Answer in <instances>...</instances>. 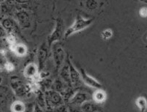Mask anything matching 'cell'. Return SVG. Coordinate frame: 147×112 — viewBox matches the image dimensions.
<instances>
[{"label":"cell","mask_w":147,"mask_h":112,"mask_svg":"<svg viewBox=\"0 0 147 112\" xmlns=\"http://www.w3.org/2000/svg\"><path fill=\"white\" fill-rule=\"evenodd\" d=\"M94 20V17L86 18L80 14H78L76 17L74 22L70 25V27L65 30L64 34V38L67 39L71 35H73V34H76V33L86 30V28L89 27L93 24Z\"/></svg>","instance_id":"1"},{"label":"cell","mask_w":147,"mask_h":112,"mask_svg":"<svg viewBox=\"0 0 147 112\" xmlns=\"http://www.w3.org/2000/svg\"><path fill=\"white\" fill-rule=\"evenodd\" d=\"M46 107L54 111L57 108L63 106L65 103V99L63 95L53 89H49L45 92Z\"/></svg>","instance_id":"2"},{"label":"cell","mask_w":147,"mask_h":112,"mask_svg":"<svg viewBox=\"0 0 147 112\" xmlns=\"http://www.w3.org/2000/svg\"><path fill=\"white\" fill-rule=\"evenodd\" d=\"M65 32V31L64 30V21L62 19L57 18L56 20L54 30H53L51 34L47 37V43L49 47H51V46L54 43L60 41L63 38V37H64Z\"/></svg>","instance_id":"3"},{"label":"cell","mask_w":147,"mask_h":112,"mask_svg":"<svg viewBox=\"0 0 147 112\" xmlns=\"http://www.w3.org/2000/svg\"><path fill=\"white\" fill-rule=\"evenodd\" d=\"M52 47V55L55 66L57 70L61 68L63 65V63L65 59V52L63 46L57 42L54 43Z\"/></svg>","instance_id":"4"},{"label":"cell","mask_w":147,"mask_h":112,"mask_svg":"<svg viewBox=\"0 0 147 112\" xmlns=\"http://www.w3.org/2000/svg\"><path fill=\"white\" fill-rule=\"evenodd\" d=\"M11 88L15 92L16 96L19 97H23L28 93L30 88L27 85L23 83L21 79L18 78V77H15V78L11 80Z\"/></svg>","instance_id":"5"},{"label":"cell","mask_w":147,"mask_h":112,"mask_svg":"<svg viewBox=\"0 0 147 112\" xmlns=\"http://www.w3.org/2000/svg\"><path fill=\"white\" fill-rule=\"evenodd\" d=\"M49 46L47 43L44 42L41 44L37 52V62H38L39 70H42L45 65V62L47 60L49 55Z\"/></svg>","instance_id":"6"},{"label":"cell","mask_w":147,"mask_h":112,"mask_svg":"<svg viewBox=\"0 0 147 112\" xmlns=\"http://www.w3.org/2000/svg\"><path fill=\"white\" fill-rule=\"evenodd\" d=\"M79 72H80L82 80H83L85 84L93 88L96 89V90L102 88L101 83L98 80H96V78H94L93 76H91L88 73H86V71H85L83 68H80L79 70Z\"/></svg>","instance_id":"7"},{"label":"cell","mask_w":147,"mask_h":112,"mask_svg":"<svg viewBox=\"0 0 147 112\" xmlns=\"http://www.w3.org/2000/svg\"><path fill=\"white\" fill-rule=\"evenodd\" d=\"M89 101V96L87 93L83 91H78L69 100V104L76 106H81L85 102Z\"/></svg>","instance_id":"8"},{"label":"cell","mask_w":147,"mask_h":112,"mask_svg":"<svg viewBox=\"0 0 147 112\" xmlns=\"http://www.w3.org/2000/svg\"><path fill=\"white\" fill-rule=\"evenodd\" d=\"M69 66H70V78L71 86H73V88H77L80 87L83 81L80 72L73 66V65L70 62H69Z\"/></svg>","instance_id":"9"},{"label":"cell","mask_w":147,"mask_h":112,"mask_svg":"<svg viewBox=\"0 0 147 112\" xmlns=\"http://www.w3.org/2000/svg\"><path fill=\"white\" fill-rule=\"evenodd\" d=\"M16 17L20 27L23 29H27L31 26V19L27 11L24 10L18 11L16 14Z\"/></svg>","instance_id":"10"},{"label":"cell","mask_w":147,"mask_h":112,"mask_svg":"<svg viewBox=\"0 0 147 112\" xmlns=\"http://www.w3.org/2000/svg\"><path fill=\"white\" fill-rule=\"evenodd\" d=\"M80 108L83 112H100L102 111V107L99 105V103L90 100L85 102Z\"/></svg>","instance_id":"11"},{"label":"cell","mask_w":147,"mask_h":112,"mask_svg":"<svg viewBox=\"0 0 147 112\" xmlns=\"http://www.w3.org/2000/svg\"><path fill=\"white\" fill-rule=\"evenodd\" d=\"M38 66L34 63H29L24 70V75L27 78H34L38 75Z\"/></svg>","instance_id":"12"},{"label":"cell","mask_w":147,"mask_h":112,"mask_svg":"<svg viewBox=\"0 0 147 112\" xmlns=\"http://www.w3.org/2000/svg\"><path fill=\"white\" fill-rule=\"evenodd\" d=\"M93 99L96 103H101L106 101L107 99V94L103 89H98L93 95Z\"/></svg>","instance_id":"13"},{"label":"cell","mask_w":147,"mask_h":112,"mask_svg":"<svg viewBox=\"0 0 147 112\" xmlns=\"http://www.w3.org/2000/svg\"><path fill=\"white\" fill-rule=\"evenodd\" d=\"M136 105L140 112H146L147 111V99L144 96H139L136 99Z\"/></svg>","instance_id":"14"},{"label":"cell","mask_w":147,"mask_h":112,"mask_svg":"<svg viewBox=\"0 0 147 112\" xmlns=\"http://www.w3.org/2000/svg\"><path fill=\"white\" fill-rule=\"evenodd\" d=\"M13 50L14 51L16 55L18 56H24L27 53V48L23 44H16L12 46Z\"/></svg>","instance_id":"15"},{"label":"cell","mask_w":147,"mask_h":112,"mask_svg":"<svg viewBox=\"0 0 147 112\" xmlns=\"http://www.w3.org/2000/svg\"><path fill=\"white\" fill-rule=\"evenodd\" d=\"M11 110L12 112H25L26 106L23 102L17 101L11 104Z\"/></svg>","instance_id":"16"},{"label":"cell","mask_w":147,"mask_h":112,"mask_svg":"<svg viewBox=\"0 0 147 112\" xmlns=\"http://www.w3.org/2000/svg\"><path fill=\"white\" fill-rule=\"evenodd\" d=\"M1 25L6 30L11 32L14 28V22L11 19L6 17V18L3 19L1 21Z\"/></svg>","instance_id":"17"},{"label":"cell","mask_w":147,"mask_h":112,"mask_svg":"<svg viewBox=\"0 0 147 112\" xmlns=\"http://www.w3.org/2000/svg\"><path fill=\"white\" fill-rule=\"evenodd\" d=\"M99 6L98 0H86L85 7L89 11H94Z\"/></svg>","instance_id":"18"},{"label":"cell","mask_w":147,"mask_h":112,"mask_svg":"<svg viewBox=\"0 0 147 112\" xmlns=\"http://www.w3.org/2000/svg\"><path fill=\"white\" fill-rule=\"evenodd\" d=\"M37 104L41 106L42 108L46 107V103H45V93H43L42 91H39L37 95Z\"/></svg>","instance_id":"19"},{"label":"cell","mask_w":147,"mask_h":112,"mask_svg":"<svg viewBox=\"0 0 147 112\" xmlns=\"http://www.w3.org/2000/svg\"><path fill=\"white\" fill-rule=\"evenodd\" d=\"M113 35V30L110 28H107L106 30H103L101 32V37L103 40H110Z\"/></svg>","instance_id":"20"},{"label":"cell","mask_w":147,"mask_h":112,"mask_svg":"<svg viewBox=\"0 0 147 112\" xmlns=\"http://www.w3.org/2000/svg\"><path fill=\"white\" fill-rule=\"evenodd\" d=\"M67 107V112H83L80 106H73V105L68 104Z\"/></svg>","instance_id":"21"},{"label":"cell","mask_w":147,"mask_h":112,"mask_svg":"<svg viewBox=\"0 0 147 112\" xmlns=\"http://www.w3.org/2000/svg\"><path fill=\"white\" fill-rule=\"evenodd\" d=\"M139 13L142 17H147V7H142L139 9Z\"/></svg>","instance_id":"22"},{"label":"cell","mask_w":147,"mask_h":112,"mask_svg":"<svg viewBox=\"0 0 147 112\" xmlns=\"http://www.w3.org/2000/svg\"><path fill=\"white\" fill-rule=\"evenodd\" d=\"M33 112H43V108H42L41 106L36 103L34 106V109H33Z\"/></svg>","instance_id":"23"},{"label":"cell","mask_w":147,"mask_h":112,"mask_svg":"<svg viewBox=\"0 0 147 112\" xmlns=\"http://www.w3.org/2000/svg\"><path fill=\"white\" fill-rule=\"evenodd\" d=\"M6 68L8 70H13L14 67H13V65L11 64V63H7V64L6 65Z\"/></svg>","instance_id":"24"},{"label":"cell","mask_w":147,"mask_h":112,"mask_svg":"<svg viewBox=\"0 0 147 112\" xmlns=\"http://www.w3.org/2000/svg\"><path fill=\"white\" fill-rule=\"evenodd\" d=\"M5 1H6V2H7L8 4H13V3H14V0H6Z\"/></svg>","instance_id":"25"},{"label":"cell","mask_w":147,"mask_h":112,"mask_svg":"<svg viewBox=\"0 0 147 112\" xmlns=\"http://www.w3.org/2000/svg\"><path fill=\"white\" fill-rule=\"evenodd\" d=\"M139 1H140L141 2L146 3V4H147V0H139Z\"/></svg>","instance_id":"26"},{"label":"cell","mask_w":147,"mask_h":112,"mask_svg":"<svg viewBox=\"0 0 147 112\" xmlns=\"http://www.w3.org/2000/svg\"><path fill=\"white\" fill-rule=\"evenodd\" d=\"M6 0H0V3H2V2H4V1H5Z\"/></svg>","instance_id":"27"},{"label":"cell","mask_w":147,"mask_h":112,"mask_svg":"<svg viewBox=\"0 0 147 112\" xmlns=\"http://www.w3.org/2000/svg\"><path fill=\"white\" fill-rule=\"evenodd\" d=\"M0 14H1V7H0Z\"/></svg>","instance_id":"28"}]
</instances>
